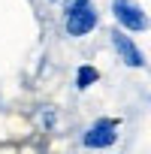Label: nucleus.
Wrapping results in <instances>:
<instances>
[{"label": "nucleus", "mask_w": 151, "mask_h": 154, "mask_svg": "<svg viewBox=\"0 0 151 154\" xmlns=\"http://www.w3.org/2000/svg\"><path fill=\"white\" fill-rule=\"evenodd\" d=\"M112 15H115V21L124 30H148L151 27L148 15L133 3V0H112Z\"/></svg>", "instance_id": "f257e3e1"}, {"label": "nucleus", "mask_w": 151, "mask_h": 154, "mask_svg": "<svg viewBox=\"0 0 151 154\" xmlns=\"http://www.w3.org/2000/svg\"><path fill=\"white\" fill-rule=\"evenodd\" d=\"M97 24H100V15H97V9L91 3L66 9V33L69 36H88Z\"/></svg>", "instance_id": "f03ea898"}, {"label": "nucleus", "mask_w": 151, "mask_h": 154, "mask_svg": "<svg viewBox=\"0 0 151 154\" xmlns=\"http://www.w3.org/2000/svg\"><path fill=\"white\" fill-rule=\"evenodd\" d=\"M115 139H118V121L100 118L85 130L82 142H85V148H109V145H115Z\"/></svg>", "instance_id": "7ed1b4c3"}, {"label": "nucleus", "mask_w": 151, "mask_h": 154, "mask_svg": "<svg viewBox=\"0 0 151 154\" xmlns=\"http://www.w3.org/2000/svg\"><path fill=\"white\" fill-rule=\"evenodd\" d=\"M112 45H115L118 57H121L127 66H145V54H142V48H139L124 30H115V33H112Z\"/></svg>", "instance_id": "20e7f679"}, {"label": "nucleus", "mask_w": 151, "mask_h": 154, "mask_svg": "<svg viewBox=\"0 0 151 154\" xmlns=\"http://www.w3.org/2000/svg\"><path fill=\"white\" fill-rule=\"evenodd\" d=\"M97 79H100V69L91 66V63H85V66H79V72H76V88H79V91H88Z\"/></svg>", "instance_id": "39448f33"}, {"label": "nucleus", "mask_w": 151, "mask_h": 154, "mask_svg": "<svg viewBox=\"0 0 151 154\" xmlns=\"http://www.w3.org/2000/svg\"><path fill=\"white\" fill-rule=\"evenodd\" d=\"M85 3H88V0H69V9L72 6H85Z\"/></svg>", "instance_id": "423d86ee"}]
</instances>
